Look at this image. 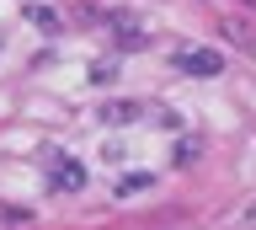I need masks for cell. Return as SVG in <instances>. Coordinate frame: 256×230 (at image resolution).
<instances>
[{"label": "cell", "mask_w": 256, "mask_h": 230, "mask_svg": "<svg viewBox=\"0 0 256 230\" xmlns=\"http://www.w3.org/2000/svg\"><path fill=\"white\" fill-rule=\"evenodd\" d=\"M43 177H48L54 193H80V187H86V161H75L70 150H54L43 161Z\"/></svg>", "instance_id": "1"}, {"label": "cell", "mask_w": 256, "mask_h": 230, "mask_svg": "<svg viewBox=\"0 0 256 230\" xmlns=\"http://www.w3.org/2000/svg\"><path fill=\"white\" fill-rule=\"evenodd\" d=\"M171 65L182 70V75H192V81H214L224 70V59L214 49H171Z\"/></svg>", "instance_id": "2"}, {"label": "cell", "mask_w": 256, "mask_h": 230, "mask_svg": "<svg viewBox=\"0 0 256 230\" xmlns=\"http://www.w3.org/2000/svg\"><path fill=\"white\" fill-rule=\"evenodd\" d=\"M112 33H118V43H123V49H144V43H150L134 22H112Z\"/></svg>", "instance_id": "3"}, {"label": "cell", "mask_w": 256, "mask_h": 230, "mask_svg": "<svg viewBox=\"0 0 256 230\" xmlns=\"http://www.w3.org/2000/svg\"><path fill=\"white\" fill-rule=\"evenodd\" d=\"M102 118H107V123H134V118H139V102H112Z\"/></svg>", "instance_id": "4"}, {"label": "cell", "mask_w": 256, "mask_h": 230, "mask_svg": "<svg viewBox=\"0 0 256 230\" xmlns=\"http://www.w3.org/2000/svg\"><path fill=\"white\" fill-rule=\"evenodd\" d=\"M27 17L38 22V27H43V33H59V11H48V6H32Z\"/></svg>", "instance_id": "5"}, {"label": "cell", "mask_w": 256, "mask_h": 230, "mask_svg": "<svg viewBox=\"0 0 256 230\" xmlns=\"http://www.w3.org/2000/svg\"><path fill=\"white\" fill-rule=\"evenodd\" d=\"M150 182H155V177H123V182H118V198H128V193H144Z\"/></svg>", "instance_id": "6"}, {"label": "cell", "mask_w": 256, "mask_h": 230, "mask_svg": "<svg viewBox=\"0 0 256 230\" xmlns=\"http://www.w3.org/2000/svg\"><path fill=\"white\" fill-rule=\"evenodd\" d=\"M198 161V145H192V139H182V145H176V166H192Z\"/></svg>", "instance_id": "7"}]
</instances>
